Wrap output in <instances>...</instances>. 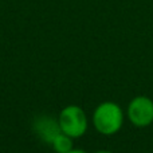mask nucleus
I'll list each match as a JSON object with an SVG mask.
<instances>
[{"instance_id": "f257e3e1", "label": "nucleus", "mask_w": 153, "mask_h": 153, "mask_svg": "<svg viewBox=\"0 0 153 153\" xmlns=\"http://www.w3.org/2000/svg\"><path fill=\"white\" fill-rule=\"evenodd\" d=\"M125 121V113L117 102L105 101L94 109L91 116L93 126L100 134L113 136L121 130Z\"/></svg>"}, {"instance_id": "f03ea898", "label": "nucleus", "mask_w": 153, "mask_h": 153, "mask_svg": "<svg viewBox=\"0 0 153 153\" xmlns=\"http://www.w3.org/2000/svg\"><path fill=\"white\" fill-rule=\"evenodd\" d=\"M58 125L61 132L75 138L85 136L89 128V120L85 110L78 105H67L59 111Z\"/></svg>"}, {"instance_id": "7ed1b4c3", "label": "nucleus", "mask_w": 153, "mask_h": 153, "mask_svg": "<svg viewBox=\"0 0 153 153\" xmlns=\"http://www.w3.org/2000/svg\"><path fill=\"white\" fill-rule=\"evenodd\" d=\"M126 117L136 128H148L153 124V100L146 95H137L126 108Z\"/></svg>"}, {"instance_id": "20e7f679", "label": "nucleus", "mask_w": 153, "mask_h": 153, "mask_svg": "<svg viewBox=\"0 0 153 153\" xmlns=\"http://www.w3.org/2000/svg\"><path fill=\"white\" fill-rule=\"evenodd\" d=\"M35 129H36L38 134L48 144L61 132L59 125H58V120L54 121V120L48 118V117H42V118H39V121L35 122Z\"/></svg>"}, {"instance_id": "39448f33", "label": "nucleus", "mask_w": 153, "mask_h": 153, "mask_svg": "<svg viewBox=\"0 0 153 153\" xmlns=\"http://www.w3.org/2000/svg\"><path fill=\"white\" fill-rule=\"evenodd\" d=\"M73 141H74L73 137L65 134L63 132H59L58 134L51 140L50 145H51V148L54 149L55 153H69L70 151L74 149V146H73Z\"/></svg>"}, {"instance_id": "423d86ee", "label": "nucleus", "mask_w": 153, "mask_h": 153, "mask_svg": "<svg viewBox=\"0 0 153 153\" xmlns=\"http://www.w3.org/2000/svg\"><path fill=\"white\" fill-rule=\"evenodd\" d=\"M69 153H87V152H85V151H82V149H73V151H70Z\"/></svg>"}, {"instance_id": "0eeeda50", "label": "nucleus", "mask_w": 153, "mask_h": 153, "mask_svg": "<svg viewBox=\"0 0 153 153\" xmlns=\"http://www.w3.org/2000/svg\"><path fill=\"white\" fill-rule=\"evenodd\" d=\"M95 153H113L111 151H106V149H101V151H97Z\"/></svg>"}]
</instances>
